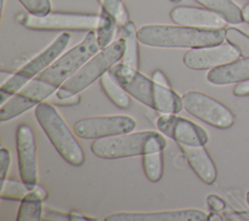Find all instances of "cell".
<instances>
[{"instance_id":"6da1fadb","label":"cell","mask_w":249,"mask_h":221,"mask_svg":"<svg viewBox=\"0 0 249 221\" xmlns=\"http://www.w3.org/2000/svg\"><path fill=\"white\" fill-rule=\"evenodd\" d=\"M109 71L131 97L145 106L161 114H178L183 109L182 96L171 88L156 83L138 69L118 62Z\"/></svg>"},{"instance_id":"7a4b0ae2","label":"cell","mask_w":249,"mask_h":221,"mask_svg":"<svg viewBox=\"0 0 249 221\" xmlns=\"http://www.w3.org/2000/svg\"><path fill=\"white\" fill-rule=\"evenodd\" d=\"M138 39L143 45L156 48L196 49L224 43V28H196L184 25L146 24L138 28Z\"/></svg>"},{"instance_id":"3957f363","label":"cell","mask_w":249,"mask_h":221,"mask_svg":"<svg viewBox=\"0 0 249 221\" xmlns=\"http://www.w3.org/2000/svg\"><path fill=\"white\" fill-rule=\"evenodd\" d=\"M166 144L165 137L156 130L130 131L94 139L90 151L100 159L114 160L160 152Z\"/></svg>"},{"instance_id":"277c9868","label":"cell","mask_w":249,"mask_h":221,"mask_svg":"<svg viewBox=\"0 0 249 221\" xmlns=\"http://www.w3.org/2000/svg\"><path fill=\"white\" fill-rule=\"evenodd\" d=\"M34 113L37 122L60 157L69 165L82 166L85 163L84 150L56 108L43 101L36 106Z\"/></svg>"},{"instance_id":"5b68a950","label":"cell","mask_w":249,"mask_h":221,"mask_svg":"<svg viewBox=\"0 0 249 221\" xmlns=\"http://www.w3.org/2000/svg\"><path fill=\"white\" fill-rule=\"evenodd\" d=\"M124 53V41L120 39L101 49L89 59L73 76L62 84L55 92L58 97H67L79 94L98 78H101L116 63L122 60Z\"/></svg>"},{"instance_id":"8992f818","label":"cell","mask_w":249,"mask_h":221,"mask_svg":"<svg viewBox=\"0 0 249 221\" xmlns=\"http://www.w3.org/2000/svg\"><path fill=\"white\" fill-rule=\"evenodd\" d=\"M100 50L95 30H89L79 44L61 55L36 78L58 89Z\"/></svg>"},{"instance_id":"52a82bcc","label":"cell","mask_w":249,"mask_h":221,"mask_svg":"<svg viewBox=\"0 0 249 221\" xmlns=\"http://www.w3.org/2000/svg\"><path fill=\"white\" fill-rule=\"evenodd\" d=\"M71 39L68 32L60 33L46 49L24 64L20 69L0 87L1 105L4 104L12 95L17 93L32 79L41 74L46 68L53 64L64 52Z\"/></svg>"},{"instance_id":"ba28073f","label":"cell","mask_w":249,"mask_h":221,"mask_svg":"<svg viewBox=\"0 0 249 221\" xmlns=\"http://www.w3.org/2000/svg\"><path fill=\"white\" fill-rule=\"evenodd\" d=\"M18 22L33 30H95L101 20V15L84 13L53 12L45 16H33L21 13L17 17Z\"/></svg>"},{"instance_id":"9c48e42d","label":"cell","mask_w":249,"mask_h":221,"mask_svg":"<svg viewBox=\"0 0 249 221\" xmlns=\"http://www.w3.org/2000/svg\"><path fill=\"white\" fill-rule=\"evenodd\" d=\"M183 108L200 121L221 129L234 124V114L222 102L198 91H189L182 95Z\"/></svg>"},{"instance_id":"30bf717a","label":"cell","mask_w":249,"mask_h":221,"mask_svg":"<svg viewBox=\"0 0 249 221\" xmlns=\"http://www.w3.org/2000/svg\"><path fill=\"white\" fill-rule=\"evenodd\" d=\"M57 90V88L35 77L1 105L0 121L3 123L13 120L43 102L44 99L53 95Z\"/></svg>"},{"instance_id":"8fae6325","label":"cell","mask_w":249,"mask_h":221,"mask_svg":"<svg viewBox=\"0 0 249 221\" xmlns=\"http://www.w3.org/2000/svg\"><path fill=\"white\" fill-rule=\"evenodd\" d=\"M135 127V120L129 116H95L78 120L74 125V133L84 139H98L130 132Z\"/></svg>"},{"instance_id":"7c38bea8","label":"cell","mask_w":249,"mask_h":221,"mask_svg":"<svg viewBox=\"0 0 249 221\" xmlns=\"http://www.w3.org/2000/svg\"><path fill=\"white\" fill-rule=\"evenodd\" d=\"M16 145L20 180L32 190L38 184V163L35 134L28 124L18 126Z\"/></svg>"},{"instance_id":"4fadbf2b","label":"cell","mask_w":249,"mask_h":221,"mask_svg":"<svg viewBox=\"0 0 249 221\" xmlns=\"http://www.w3.org/2000/svg\"><path fill=\"white\" fill-rule=\"evenodd\" d=\"M157 127L164 135L182 145L204 146L208 133L200 126L176 114H162L157 120Z\"/></svg>"},{"instance_id":"5bb4252c","label":"cell","mask_w":249,"mask_h":221,"mask_svg":"<svg viewBox=\"0 0 249 221\" xmlns=\"http://www.w3.org/2000/svg\"><path fill=\"white\" fill-rule=\"evenodd\" d=\"M241 56L240 52L230 43H222L216 46L190 49L183 56V63L193 70L212 69Z\"/></svg>"},{"instance_id":"9a60e30c","label":"cell","mask_w":249,"mask_h":221,"mask_svg":"<svg viewBox=\"0 0 249 221\" xmlns=\"http://www.w3.org/2000/svg\"><path fill=\"white\" fill-rule=\"evenodd\" d=\"M207 214L195 208L151 211L115 212L106 216L105 221H205Z\"/></svg>"},{"instance_id":"2e32d148","label":"cell","mask_w":249,"mask_h":221,"mask_svg":"<svg viewBox=\"0 0 249 221\" xmlns=\"http://www.w3.org/2000/svg\"><path fill=\"white\" fill-rule=\"evenodd\" d=\"M173 22L196 28H224L227 21L218 14L206 9L193 6H177L170 11Z\"/></svg>"},{"instance_id":"e0dca14e","label":"cell","mask_w":249,"mask_h":221,"mask_svg":"<svg viewBox=\"0 0 249 221\" xmlns=\"http://www.w3.org/2000/svg\"><path fill=\"white\" fill-rule=\"evenodd\" d=\"M191 168L205 184L211 185L217 179V168L204 146L179 144Z\"/></svg>"},{"instance_id":"ac0fdd59","label":"cell","mask_w":249,"mask_h":221,"mask_svg":"<svg viewBox=\"0 0 249 221\" xmlns=\"http://www.w3.org/2000/svg\"><path fill=\"white\" fill-rule=\"evenodd\" d=\"M206 79L216 86L241 83L249 80V56L236 59L230 63L212 68L207 73Z\"/></svg>"},{"instance_id":"d6986e66","label":"cell","mask_w":249,"mask_h":221,"mask_svg":"<svg viewBox=\"0 0 249 221\" xmlns=\"http://www.w3.org/2000/svg\"><path fill=\"white\" fill-rule=\"evenodd\" d=\"M138 29L134 21L128 20L122 29V38L124 41V53L122 62L133 68L139 69L140 56H139V39Z\"/></svg>"},{"instance_id":"ffe728a7","label":"cell","mask_w":249,"mask_h":221,"mask_svg":"<svg viewBox=\"0 0 249 221\" xmlns=\"http://www.w3.org/2000/svg\"><path fill=\"white\" fill-rule=\"evenodd\" d=\"M204 8L218 14L227 22L238 24L243 21L241 9L231 0H196Z\"/></svg>"},{"instance_id":"44dd1931","label":"cell","mask_w":249,"mask_h":221,"mask_svg":"<svg viewBox=\"0 0 249 221\" xmlns=\"http://www.w3.org/2000/svg\"><path fill=\"white\" fill-rule=\"evenodd\" d=\"M100 85L107 97L119 108L127 109L131 105L129 93L118 83L110 71L102 75Z\"/></svg>"},{"instance_id":"7402d4cb","label":"cell","mask_w":249,"mask_h":221,"mask_svg":"<svg viewBox=\"0 0 249 221\" xmlns=\"http://www.w3.org/2000/svg\"><path fill=\"white\" fill-rule=\"evenodd\" d=\"M142 166L145 176L151 182H159L163 175L162 151L142 156Z\"/></svg>"},{"instance_id":"603a6c76","label":"cell","mask_w":249,"mask_h":221,"mask_svg":"<svg viewBox=\"0 0 249 221\" xmlns=\"http://www.w3.org/2000/svg\"><path fill=\"white\" fill-rule=\"evenodd\" d=\"M100 15L101 20L98 27L95 29V32L100 49H104L112 43L117 23L115 19L102 9Z\"/></svg>"},{"instance_id":"cb8c5ba5","label":"cell","mask_w":249,"mask_h":221,"mask_svg":"<svg viewBox=\"0 0 249 221\" xmlns=\"http://www.w3.org/2000/svg\"><path fill=\"white\" fill-rule=\"evenodd\" d=\"M42 201L23 198L20 201L17 220L18 221H39L43 215Z\"/></svg>"},{"instance_id":"d4e9b609","label":"cell","mask_w":249,"mask_h":221,"mask_svg":"<svg viewBox=\"0 0 249 221\" xmlns=\"http://www.w3.org/2000/svg\"><path fill=\"white\" fill-rule=\"evenodd\" d=\"M0 197L3 200L21 201L30 191L22 181L10 178H6L3 182H0Z\"/></svg>"},{"instance_id":"484cf974","label":"cell","mask_w":249,"mask_h":221,"mask_svg":"<svg viewBox=\"0 0 249 221\" xmlns=\"http://www.w3.org/2000/svg\"><path fill=\"white\" fill-rule=\"evenodd\" d=\"M101 9L108 13L120 26H124L128 19V12L123 0H97Z\"/></svg>"},{"instance_id":"4316f807","label":"cell","mask_w":249,"mask_h":221,"mask_svg":"<svg viewBox=\"0 0 249 221\" xmlns=\"http://www.w3.org/2000/svg\"><path fill=\"white\" fill-rule=\"evenodd\" d=\"M226 40L228 43L234 46L242 56H249V36L235 27L226 29Z\"/></svg>"},{"instance_id":"83f0119b","label":"cell","mask_w":249,"mask_h":221,"mask_svg":"<svg viewBox=\"0 0 249 221\" xmlns=\"http://www.w3.org/2000/svg\"><path fill=\"white\" fill-rule=\"evenodd\" d=\"M25 10L33 16H45L52 10L50 0H18Z\"/></svg>"},{"instance_id":"f1b7e54d","label":"cell","mask_w":249,"mask_h":221,"mask_svg":"<svg viewBox=\"0 0 249 221\" xmlns=\"http://www.w3.org/2000/svg\"><path fill=\"white\" fill-rule=\"evenodd\" d=\"M11 166V152L9 149L2 147L0 149V182L7 178V174Z\"/></svg>"},{"instance_id":"f546056e","label":"cell","mask_w":249,"mask_h":221,"mask_svg":"<svg viewBox=\"0 0 249 221\" xmlns=\"http://www.w3.org/2000/svg\"><path fill=\"white\" fill-rule=\"evenodd\" d=\"M206 203L211 211L221 212L224 211L226 208V202L221 197L215 194L208 195L206 198Z\"/></svg>"},{"instance_id":"4dcf8cb0","label":"cell","mask_w":249,"mask_h":221,"mask_svg":"<svg viewBox=\"0 0 249 221\" xmlns=\"http://www.w3.org/2000/svg\"><path fill=\"white\" fill-rule=\"evenodd\" d=\"M80 101H81V97L79 94H75L67 97H58L54 94V96L52 98V102L54 105H58V106H75L79 104Z\"/></svg>"},{"instance_id":"1f68e13d","label":"cell","mask_w":249,"mask_h":221,"mask_svg":"<svg viewBox=\"0 0 249 221\" xmlns=\"http://www.w3.org/2000/svg\"><path fill=\"white\" fill-rule=\"evenodd\" d=\"M24 198L37 200V201H45L48 198V192L41 185L37 184L32 190H30Z\"/></svg>"},{"instance_id":"d6a6232c","label":"cell","mask_w":249,"mask_h":221,"mask_svg":"<svg viewBox=\"0 0 249 221\" xmlns=\"http://www.w3.org/2000/svg\"><path fill=\"white\" fill-rule=\"evenodd\" d=\"M223 216L226 220H249V211H224Z\"/></svg>"},{"instance_id":"836d02e7","label":"cell","mask_w":249,"mask_h":221,"mask_svg":"<svg viewBox=\"0 0 249 221\" xmlns=\"http://www.w3.org/2000/svg\"><path fill=\"white\" fill-rule=\"evenodd\" d=\"M45 220H70L69 213L65 214L51 208H47L45 210Z\"/></svg>"},{"instance_id":"e575fe53","label":"cell","mask_w":249,"mask_h":221,"mask_svg":"<svg viewBox=\"0 0 249 221\" xmlns=\"http://www.w3.org/2000/svg\"><path fill=\"white\" fill-rule=\"evenodd\" d=\"M152 79H153L156 83H158V84H160V85H161V86H164V87H167V88H171V85H170V83H169L167 77H166L165 74H164L161 70H160V69H157V70H155V71L153 72V74H152Z\"/></svg>"},{"instance_id":"d590c367","label":"cell","mask_w":249,"mask_h":221,"mask_svg":"<svg viewBox=\"0 0 249 221\" xmlns=\"http://www.w3.org/2000/svg\"><path fill=\"white\" fill-rule=\"evenodd\" d=\"M233 94L235 96H247V95H249V80L238 83L233 88Z\"/></svg>"},{"instance_id":"8d00e7d4","label":"cell","mask_w":249,"mask_h":221,"mask_svg":"<svg viewBox=\"0 0 249 221\" xmlns=\"http://www.w3.org/2000/svg\"><path fill=\"white\" fill-rule=\"evenodd\" d=\"M69 217H70V220H73V221H89V220H93V218L87 217L86 215H84V214H82L80 212H77L75 210H72L69 213Z\"/></svg>"},{"instance_id":"74e56055","label":"cell","mask_w":249,"mask_h":221,"mask_svg":"<svg viewBox=\"0 0 249 221\" xmlns=\"http://www.w3.org/2000/svg\"><path fill=\"white\" fill-rule=\"evenodd\" d=\"M225 218L222 217L221 214H219V212L217 211H211L209 214H207V220L208 221H222Z\"/></svg>"},{"instance_id":"f35d334b","label":"cell","mask_w":249,"mask_h":221,"mask_svg":"<svg viewBox=\"0 0 249 221\" xmlns=\"http://www.w3.org/2000/svg\"><path fill=\"white\" fill-rule=\"evenodd\" d=\"M14 73H11V72H6V71H1V74H0V79H1V86L3 84H5L12 76H13Z\"/></svg>"},{"instance_id":"ab89813d","label":"cell","mask_w":249,"mask_h":221,"mask_svg":"<svg viewBox=\"0 0 249 221\" xmlns=\"http://www.w3.org/2000/svg\"><path fill=\"white\" fill-rule=\"evenodd\" d=\"M242 11V18H243V21H246V22H249V3L246 4L243 9L241 10Z\"/></svg>"},{"instance_id":"60d3db41","label":"cell","mask_w":249,"mask_h":221,"mask_svg":"<svg viewBox=\"0 0 249 221\" xmlns=\"http://www.w3.org/2000/svg\"><path fill=\"white\" fill-rule=\"evenodd\" d=\"M246 203L249 205V191L246 193Z\"/></svg>"},{"instance_id":"b9f144b4","label":"cell","mask_w":249,"mask_h":221,"mask_svg":"<svg viewBox=\"0 0 249 221\" xmlns=\"http://www.w3.org/2000/svg\"><path fill=\"white\" fill-rule=\"evenodd\" d=\"M4 2H5V0H1V9H2V12H3V8H4Z\"/></svg>"},{"instance_id":"7bdbcfd3","label":"cell","mask_w":249,"mask_h":221,"mask_svg":"<svg viewBox=\"0 0 249 221\" xmlns=\"http://www.w3.org/2000/svg\"><path fill=\"white\" fill-rule=\"evenodd\" d=\"M169 1H171V2H179L181 0H169Z\"/></svg>"}]
</instances>
